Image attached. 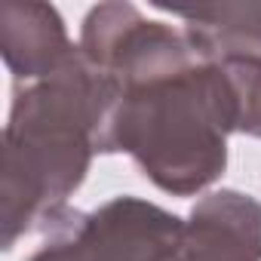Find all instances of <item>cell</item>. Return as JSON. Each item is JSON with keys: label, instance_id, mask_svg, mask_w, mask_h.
<instances>
[{"label": "cell", "instance_id": "8", "mask_svg": "<svg viewBox=\"0 0 261 261\" xmlns=\"http://www.w3.org/2000/svg\"><path fill=\"white\" fill-rule=\"evenodd\" d=\"M215 65L233 95L237 133L261 139V59H227Z\"/></svg>", "mask_w": 261, "mask_h": 261}, {"label": "cell", "instance_id": "9", "mask_svg": "<svg viewBox=\"0 0 261 261\" xmlns=\"http://www.w3.org/2000/svg\"><path fill=\"white\" fill-rule=\"evenodd\" d=\"M80 209H62L46 227V243L28 261H92L80 230Z\"/></svg>", "mask_w": 261, "mask_h": 261}, {"label": "cell", "instance_id": "1", "mask_svg": "<svg viewBox=\"0 0 261 261\" xmlns=\"http://www.w3.org/2000/svg\"><path fill=\"white\" fill-rule=\"evenodd\" d=\"M120 86L83 49L46 80L16 86L4 129L0 243L13 249L34 227H49L83 185L95 154H111Z\"/></svg>", "mask_w": 261, "mask_h": 261}, {"label": "cell", "instance_id": "4", "mask_svg": "<svg viewBox=\"0 0 261 261\" xmlns=\"http://www.w3.org/2000/svg\"><path fill=\"white\" fill-rule=\"evenodd\" d=\"M80 230L92 261H172L185 221L157 203L114 197L80 215Z\"/></svg>", "mask_w": 261, "mask_h": 261}, {"label": "cell", "instance_id": "2", "mask_svg": "<svg viewBox=\"0 0 261 261\" xmlns=\"http://www.w3.org/2000/svg\"><path fill=\"white\" fill-rule=\"evenodd\" d=\"M237 133L233 95L215 62L120 89L111 154H129L148 181L172 197H194L227 166Z\"/></svg>", "mask_w": 261, "mask_h": 261}, {"label": "cell", "instance_id": "7", "mask_svg": "<svg viewBox=\"0 0 261 261\" xmlns=\"http://www.w3.org/2000/svg\"><path fill=\"white\" fill-rule=\"evenodd\" d=\"M185 22V37L200 62L261 59V4H215L175 10L160 7Z\"/></svg>", "mask_w": 261, "mask_h": 261}, {"label": "cell", "instance_id": "6", "mask_svg": "<svg viewBox=\"0 0 261 261\" xmlns=\"http://www.w3.org/2000/svg\"><path fill=\"white\" fill-rule=\"evenodd\" d=\"M0 53L16 83H37L68 65L77 46L68 40L65 22L49 4L0 7Z\"/></svg>", "mask_w": 261, "mask_h": 261}, {"label": "cell", "instance_id": "5", "mask_svg": "<svg viewBox=\"0 0 261 261\" xmlns=\"http://www.w3.org/2000/svg\"><path fill=\"white\" fill-rule=\"evenodd\" d=\"M172 261H261V203L240 191H212L188 215Z\"/></svg>", "mask_w": 261, "mask_h": 261}, {"label": "cell", "instance_id": "3", "mask_svg": "<svg viewBox=\"0 0 261 261\" xmlns=\"http://www.w3.org/2000/svg\"><path fill=\"white\" fill-rule=\"evenodd\" d=\"M83 56L120 89L194 68L200 59L185 31L145 19L133 4H98L80 28Z\"/></svg>", "mask_w": 261, "mask_h": 261}]
</instances>
